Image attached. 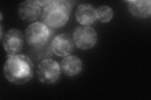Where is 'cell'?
I'll list each match as a JSON object with an SVG mask.
<instances>
[{"instance_id": "1", "label": "cell", "mask_w": 151, "mask_h": 100, "mask_svg": "<svg viewBox=\"0 0 151 100\" xmlns=\"http://www.w3.org/2000/svg\"><path fill=\"white\" fill-rule=\"evenodd\" d=\"M3 74L8 82L13 84H26L34 77V63L29 57L23 54L8 55Z\"/></svg>"}, {"instance_id": "2", "label": "cell", "mask_w": 151, "mask_h": 100, "mask_svg": "<svg viewBox=\"0 0 151 100\" xmlns=\"http://www.w3.org/2000/svg\"><path fill=\"white\" fill-rule=\"evenodd\" d=\"M73 5L66 0H50L42 8V22L52 29L64 26L69 20Z\"/></svg>"}, {"instance_id": "3", "label": "cell", "mask_w": 151, "mask_h": 100, "mask_svg": "<svg viewBox=\"0 0 151 100\" xmlns=\"http://www.w3.org/2000/svg\"><path fill=\"white\" fill-rule=\"evenodd\" d=\"M51 35V28L40 21H35L30 24L25 31L27 42L32 46L45 45L49 40Z\"/></svg>"}, {"instance_id": "4", "label": "cell", "mask_w": 151, "mask_h": 100, "mask_svg": "<svg viewBox=\"0 0 151 100\" xmlns=\"http://www.w3.org/2000/svg\"><path fill=\"white\" fill-rule=\"evenodd\" d=\"M37 74L41 83L47 84L55 83L60 77V65L54 60L45 59L38 65Z\"/></svg>"}, {"instance_id": "5", "label": "cell", "mask_w": 151, "mask_h": 100, "mask_svg": "<svg viewBox=\"0 0 151 100\" xmlns=\"http://www.w3.org/2000/svg\"><path fill=\"white\" fill-rule=\"evenodd\" d=\"M75 45L83 50H90L97 43L98 34L91 26H80L76 28L73 33Z\"/></svg>"}, {"instance_id": "6", "label": "cell", "mask_w": 151, "mask_h": 100, "mask_svg": "<svg viewBox=\"0 0 151 100\" xmlns=\"http://www.w3.org/2000/svg\"><path fill=\"white\" fill-rule=\"evenodd\" d=\"M2 43L8 55L19 54L24 46V36L22 33L18 29L9 30L2 39Z\"/></svg>"}, {"instance_id": "7", "label": "cell", "mask_w": 151, "mask_h": 100, "mask_svg": "<svg viewBox=\"0 0 151 100\" xmlns=\"http://www.w3.org/2000/svg\"><path fill=\"white\" fill-rule=\"evenodd\" d=\"M74 46L73 38L67 33L57 35L51 42L52 51L59 57H65L70 55L74 51Z\"/></svg>"}, {"instance_id": "8", "label": "cell", "mask_w": 151, "mask_h": 100, "mask_svg": "<svg viewBox=\"0 0 151 100\" xmlns=\"http://www.w3.org/2000/svg\"><path fill=\"white\" fill-rule=\"evenodd\" d=\"M42 8L37 0H28L22 2L18 8V16L23 21L30 23L38 20L42 15Z\"/></svg>"}, {"instance_id": "9", "label": "cell", "mask_w": 151, "mask_h": 100, "mask_svg": "<svg viewBox=\"0 0 151 100\" xmlns=\"http://www.w3.org/2000/svg\"><path fill=\"white\" fill-rule=\"evenodd\" d=\"M75 16L80 25L89 26L97 20L96 9L91 4L83 3L78 6Z\"/></svg>"}, {"instance_id": "10", "label": "cell", "mask_w": 151, "mask_h": 100, "mask_svg": "<svg viewBox=\"0 0 151 100\" xmlns=\"http://www.w3.org/2000/svg\"><path fill=\"white\" fill-rule=\"evenodd\" d=\"M130 13L139 19L148 18L151 15V1L150 0H131L125 1Z\"/></svg>"}, {"instance_id": "11", "label": "cell", "mask_w": 151, "mask_h": 100, "mask_svg": "<svg viewBox=\"0 0 151 100\" xmlns=\"http://www.w3.org/2000/svg\"><path fill=\"white\" fill-rule=\"evenodd\" d=\"M62 72L69 77H74L81 73L83 69V62L78 57L70 55L65 56L60 63Z\"/></svg>"}, {"instance_id": "12", "label": "cell", "mask_w": 151, "mask_h": 100, "mask_svg": "<svg viewBox=\"0 0 151 100\" xmlns=\"http://www.w3.org/2000/svg\"><path fill=\"white\" fill-rule=\"evenodd\" d=\"M113 9L107 5H103L99 6L96 9L97 19L100 22L106 23L110 22L113 17Z\"/></svg>"}, {"instance_id": "13", "label": "cell", "mask_w": 151, "mask_h": 100, "mask_svg": "<svg viewBox=\"0 0 151 100\" xmlns=\"http://www.w3.org/2000/svg\"><path fill=\"white\" fill-rule=\"evenodd\" d=\"M0 28H1V30H0V31H1V35H0V38H1V39L2 40L3 39V28H2V25H0Z\"/></svg>"}, {"instance_id": "14", "label": "cell", "mask_w": 151, "mask_h": 100, "mask_svg": "<svg viewBox=\"0 0 151 100\" xmlns=\"http://www.w3.org/2000/svg\"><path fill=\"white\" fill-rule=\"evenodd\" d=\"M0 16H1V21L3 20V15H2L1 12V13H0Z\"/></svg>"}]
</instances>
